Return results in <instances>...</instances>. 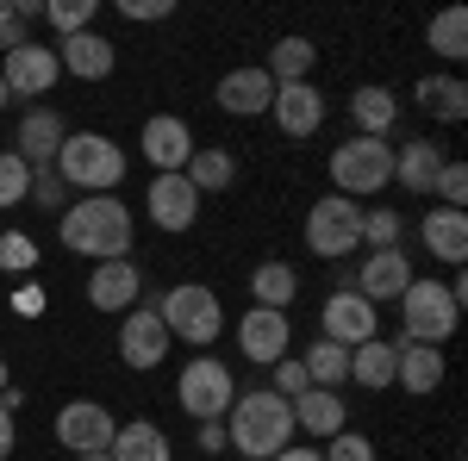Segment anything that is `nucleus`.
I'll return each mask as SVG.
<instances>
[{"instance_id":"43","label":"nucleus","mask_w":468,"mask_h":461,"mask_svg":"<svg viewBox=\"0 0 468 461\" xmlns=\"http://www.w3.org/2000/svg\"><path fill=\"white\" fill-rule=\"evenodd\" d=\"M119 13H125L132 26H156V19H169L176 6H169V0H119Z\"/></svg>"},{"instance_id":"18","label":"nucleus","mask_w":468,"mask_h":461,"mask_svg":"<svg viewBox=\"0 0 468 461\" xmlns=\"http://www.w3.org/2000/svg\"><path fill=\"white\" fill-rule=\"evenodd\" d=\"M269 119L282 125V138H313V131L324 125V94L313 88V81H288V88H275Z\"/></svg>"},{"instance_id":"42","label":"nucleus","mask_w":468,"mask_h":461,"mask_svg":"<svg viewBox=\"0 0 468 461\" xmlns=\"http://www.w3.org/2000/svg\"><path fill=\"white\" fill-rule=\"evenodd\" d=\"M306 387H313V381H306L300 355H282V361H275V387H269V393H282V399H300Z\"/></svg>"},{"instance_id":"26","label":"nucleus","mask_w":468,"mask_h":461,"mask_svg":"<svg viewBox=\"0 0 468 461\" xmlns=\"http://www.w3.org/2000/svg\"><path fill=\"white\" fill-rule=\"evenodd\" d=\"M394 368H399V337H368V343L350 350V381L368 393L394 387Z\"/></svg>"},{"instance_id":"44","label":"nucleus","mask_w":468,"mask_h":461,"mask_svg":"<svg viewBox=\"0 0 468 461\" xmlns=\"http://www.w3.org/2000/svg\"><path fill=\"white\" fill-rule=\"evenodd\" d=\"M194 449H200V456H225V449H231V436H225V418H218V424H200V430H194Z\"/></svg>"},{"instance_id":"10","label":"nucleus","mask_w":468,"mask_h":461,"mask_svg":"<svg viewBox=\"0 0 468 461\" xmlns=\"http://www.w3.org/2000/svg\"><path fill=\"white\" fill-rule=\"evenodd\" d=\"M112 430H119V418H112L101 399H69V405L57 412V443H63L69 456H107Z\"/></svg>"},{"instance_id":"13","label":"nucleus","mask_w":468,"mask_h":461,"mask_svg":"<svg viewBox=\"0 0 468 461\" xmlns=\"http://www.w3.org/2000/svg\"><path fill=\"white\" fill-rule=\"evenodd\" d=\"M324 337L331 343H344V350H356V343H368V337H381V306H368L356 287H337L331 299H324Z\"/></svg>"},{"instance_id":"6","label":"nucleus","mask_w":468,"mask_h":461,"mask_svg":"<svg viewBox=\"0 0 468 461\" xmlns=\"http://www.w3.org/2000/svg\"><path fill=\"white\" fill-rule=\"evenodd\" d=\"M394 306H399V324H406V343H431V350H443V343L456 337V324H463V306L450 299L443 281H412Z\"/></svg>"},{"instance_id":"21","label":"nucleus","mask_w":468,"mask_h":461,"mask_svg":"<svg viewBox=\"0 0 468 461\" xmlns=\"http://www.w3.org/2000/svg\"><path fill=\"white\" fill-rule=\"evenodd\" d=\"M213 100H218V112H231V119H269L275 81H269L262 69H231V75H218Z\"/></svg>"},{"instance_id":"34","label":"nucleus","mask_w":468,"mask_h":461,"mask_svg":"<svg viewBox=\"0 0 468 461\" xmlns=\"http://www.w3.org/2000/svg\"><path fill=\"white\" fill-rule=\"evenodd\" d=\"M425 44H431L443 63H463L468 57V13L463 6H443L431 26H425Z\"/></svg>"},{"instance_id":"22","label":"nucleus","mask_w":468,"mask_h":461,"mask_svg":"<svg viewBox=\"0 0 468 461\" xmlns=\"http://www.w3.org/2000/svg\"><path fill=\"white\" fill-rule=\"evenodd\" d=\"M63 138H69L63 112H50V107L26 112V119H19V162H26V169H50L57 150H63Z\"/></svg>"},{"instance_id":"41","label":"nucleus","mask_w":468,"mask_h":461,"mask_svg":"<svg viewBox=\"0 0 468 461\" xmlns=\"http://www.w3.org/2000/svg\"><path fill=\"white\" fill-rule=\"evenodd\" d=\"M431 194L443 200V206H463V200H468V169L456 162V156H450V162L437 169V187H431Z\"/></svg>"},{"instance_id":"3","label":"nucleus","mask_w":468,"mask_h":461,"mask_svg":"<svg viewBox=\"0 0 468 461\" xmlns=\"http://www.w3.org/2000/svg\"><path fill=\"white\" fill-rule=\"evenodd\" d=\"M57 181L69 194H112L125 181V150L107 138V131H69L63 150H57Z\"/></svg>"},{"instance_id":"33","label":"nucleus","mask_w":468,"mask_h":461,"mask_svg":"<svg viewBox=\"0 0 468 461\" xmlns=\"http://www.w3.org/2000/svg\"><path fill=\"white\" fill-rule=\"evenodd\" d=\"M300 368H306V381H313V387L337 393L344 381H350V350H344V343H331V337H319L313 350L300 355Z\"/></svg>"},{"instance_id":"31","label":"nucleus","mask_w":468,"mask_h":461,"mask_svg":"<svg viewBox=\"0 0 468 461\" xmlns=\"http://www.w3.org/2000/svg\"><path fill=\"white\" fill-rule=\"evenodd\" d=\"M250 299L269 306V312H288L293 299H300V275H293L288 262H256L250 268Z\"/></svg>"},{"instance_id":"24","label":"nucleus","mask_w":468,"mask_h":461,"mask_svg":"<svg viewBox=\"0 0 468 461\" xmlns=\"http://www.w3.org/2000/svg\"><path fill=\"white\" fill-rule=\"evenodd\" d=\"M350 119H356V138H388L399 125V94L388 81H368L350 94Z\"/></svg>"},{"instance_id":"17","label":"nucleus","mask_w":468,"mask_h":461,"mask_svg":"<svg viewBox=\"0 0 468 461\" xmlns=\"http://www.w3.org/2000/svg\"><path fill=\"white\" fill-rule=\"evenodd\" d=\"M412 281H419V275H412V256H406V249H368V256H362V268H356V293L368 299V306L399 299Z\"/></svg>"},{"instance_id":"40","label":"nucleus","mask_w":468,"mask_h":461,"mask_svg":"<svg viewBox=\"0 0 468 461\" xmlns=\"http://www.w3.org/2000/svg\"><path fill=\"white\" fill-rule=\"evenodd\" d=\"M0 268H13V275L37 268V244L26 237V231H6V237H0Z\"/></svg>"},{"instance_id":"52","label":"nucleus","mask_w":468,"mask_h":461,"mask_svg":"<svg viewBox=\"0 0 468 461\" xmlns=\"http://www.w3.org/2000/svg\"><path fill=\"white\" fill-rule=\"evenodd\" d=\"M69 461H112V456H69Z\"/></svg>"},{"instance_id":"5","label":"nucleus","mask_w":468,"mask_h":461,"mask_svg":"<svg viewBox=\"0 0 468 461\" xmlns=\"http://www.w3.org/2000/svg\"><path fill=\"white\" fill-rule=\"evenodd\" d=\"M394 187V143L388 138H344L331 150V194L344 200H368V194H388Z\"/></svg>"},{"instance_id":"15","label":"nucleus","mask_w":468,"mask_h":461,"mask_svg":"<svg viewBox=\"0 0 468 461\" xmlns=\"http://www.w3.org/2000/svg\"><path fill=\"white\" fill-rule=\"evenodd\" d=\"M138 299H144V275H138L132 256H119V262H94V275H88V306H94V312L125 319Z\"/></svg>"},{"instance_id":"25","label":"nucleus","mask_w":468,"mask_h":461,"mask_svg":"<svg viewBox=\"0 0 468 461\" xmlns=\"http://www.w3.org/2000/svg\"><path fill=\"white\" fill-rule=\"evenodd\" d=\"M443 162H450V156H443V143L412 138V143H399V150H394V181L406 187V194H431Z\"/></svg>"},{"instance_id":"29","label":"nucleus","mask_w":468,"mask_h":461,"mask_svg":"<svg viewBox=\"0 0 468 461\" xmlns=\"http://www.w3.org/2000/svg\"><path fill=\"white\" fill-rule=\"evenodd\" d=\"M394 387L419 393V399H431V393L443 387V350H431V343H406V337H399V368H394Z\"/></svg>"},{"instance_id":"2","label":"nucleus","mask_w":468,"mask_h":461,"mask_svg":"<svg viewBox=\"0 0 468 461\" xmlns=\"http://www.w3.org/2000/svg\"><path fill=\"white\" fill-rule=\"evenodd\" d=\"M225 436H231V449L244 461H275L293 443V405L269 387L238 393L231 412H225Z\"/></svg>"},{"instance_id":"1","label":"nucleus","mask_w":468,"mask_h":461,"mask_svg":"<svg viewBox=\"0 0 468 461\" xmlns=\"http://www.w3.org/2000/svg\"><path fill=\"white\" fill-rule=\"evenodd\" d=\"M57 237L63 249L88 256V262H119L138 249V231H132V206L119 194H81L57 213Z\"/></svg>"},{"instance_id":"39","label":"nucleus","mask_w":468,"mask_h":461,"mask_svg":"<svg viewBox=\"0 0 468 461\" xmlns=\"http://www.w3.org/2000/svg\"><path fill=\"white\" fill-rule=\"evenodd\" d=\"M32 206H44V213H63L69 206V187L57 181V169H32V194H26Z\"/></svg>"},{"instance_id":"51","label":"nucleus","mask_w":468,"mask_h":461,"mask_svg":"<svg viewBox=\"0 0 468 461\" xmlns=\"http://www.w3.org/2000/svg\"><path fill=\"white\" fill-rule=\"evenodd\" d=\"M6 100H13V94H6V81H0V112H6Z\"/></svg>"},{"instance_id":"32","label":"nucleus","mask_w":468,"mask_h":461,"mask_svg":"<svg viewBox=\"0 0 468 461\" xmlns=\"http://www.w3.org/2000/svg\"><path fill=\"white\" fill-rule=\"evenodd\" d=\"M181 175H187V187L207 200V194H225V187L238 181V156H231V150H194Z\"/></svg>"},{"instance_id":"4","label":"nucleus","mask_w":468,"mask_h":461,"mask_svg":"<svg viewBox=\"0 0 468 461\" xmlns=\"http://www.w3.org/2000/svg\"><path fill=\"white\" fill-rule=\"evenodd\" d=\"M156 319H163L169 337L194 343V350H213L218 337H225V299L207 281H181L156 299Z\"/></svg>"},{"instance_id":"35","label":"nucleus","mask_w":468,"mask_h":461,"mask_svg":"<svg viewBox=\"0 0 468 461\" xmlns=\"http://www.w3.org/2000/svg\"><path fill=\"white\" fill-rule=\"evenodd\" d=\"M94 13H101V0H44V19L57 26V37L94 32Z\"/></svg>"},{"instance_id":"11","label":"nucleus","mask_w":468,"mask_h":461,"mask_svg":"<svg viewBox=\"0 0 468 461\" xmlns=\"http://www.w3.org/2000/svg\"><path fill=\"white\" fill-rule=\"evenodd\" d=\"M169 330L156 319V306H132L125 319H119V361L132 368V374H150V368H163L169 361Z\"/></svg>"},{"instance_id":"48","label":"nucleus","mask_w":468,"mask_h":461,"mask_svg":"<svg viewBox=\"0 0 468 461\" xmlns=\"http://www.w3.org/2000/svg\"><path fill=\"white\" fill-rule=\"evenodd\" d=\"M275 461H324V456H319V449H293V443H288V449H282Z\"/></svg>"},{"instance_id":"37","label":"nucleus","mask_w":468,"mask_h":461,"mask_svg":"<svg viewBox=\"0 0 468 461\" xmlns=\"http://www.w3.org/2000/svg\"><path fill=\"white\" fill-rule=\"evenodd\" d=\"M26 194H32V169L19 162V150H0V213L26 206Z\"/></svg>"},{"instance_id":"16","label":"nucleus","mask_w":468,"mask_h":461,"mask_svg":"<svg viewBox=\"0 0 468 461\" xmlns=\"http://www.w3.org/2000/svg\"><path fill=\"white\" fill-rule=\"evenodd\" d=\"M238 350L250 355L256 368H275V361H282V355L293 350V324H288V312L250 306V312L238 319Z\"/></svg>"},{"instance_id":"45","label":"nucleus","mask_w":468,"mask_h":461,"mask_svg":"<svg viewBox=\"0 0 468 461\" xmlns=\"http://www.w3.org/2000/svg\"><path fill=\"white\" fill-rule=\"evenodd\" d=\"M19 44H32V19H19V13H13V19L0 26V57H6V50H19Z\"/></svg>"},{"instance_id":"28","label":"nucleus","mask_w":468,"mask_h":461,"mask_svg":"<svg viewBox=\"0 0 468 461\" xmlns=\"http://www.w3.org/2000/svg\"><path fill=\"white\" fill-rule=\"evenodd\" d=\"M412 100H419V112H431L437 125H463L468 119V81L463 75H425L412 88Z\"/></svg>"},{"instance_id":"30","label":"nucleus","mask_w":468,"mask_h":461,"mask_svg":"<svg viewBox=\"0 0 468 461\" xmlns=\"http://www.w3.org/2000/svg\"><path fill=\"white\" fill-rule=\"evenodd\" d=\"M313 63H319V44H313V37H300V32H288V37H275V44H269L262 75H269L275 88H288V81H313Z\"/></svg>"},{"instance_id":"38","label":"nucleus","mask_w":468,"mask_h":461,"mask_svg":"<svg viewBox=\"0 0 468 461\" xmlns=\"http://www.w3.org/2000/svg\"><path fill=\"white\" fill-rule=\"evenodd\" d=\"M319 456H324V461H381V456H375V443H368L362 430H337Z\"/></svg>"},{"instance_id":"36","label":"nucleus","mask_w":468,"mask_h":461,"mask_svg":"<svg viewBox=\"0 0 468 461\" xmlns=\"http://www.w3.org/2000/svg\"><path fill=\"white\" fill-rule=\"evenodd\" d=\"M399 231H406V218L394 206H368L362 213V244L368 249H399Z\"/></svg>"},{"instance_id":"7","label":"nucleus","mask_w":468,"mask_h":461,"mask_svg":"<svg viewBox=\"0 0 468 461\" xmlns=\"http://www.w3.org/2000/svg\"><path fill=\"white\" fill-rule=\"evenodd\" d=\"M231 399H238V387H231V368H225L218 355H194V361L181 368L176 405L194 418V424H218V418L231 412Z\"/></svg>"},{"instance_id":"27","label":"nucleus","mask_w":468,"mask_h":461,"mask_svg":"<svg viewBox=\"0 0 468 461\" xmlns=\"http://www.w3.org/2000/svg\"><path fill=\"white\" fill-rule=\"evenodd\" d=\"M112 461H176V443H169V430L150 424V418H132V424L112 430Z\"/></svg>"},{"instance_id":"8","label":"nucleus","mask_w":468,"mask_h":461,"mask_svg":"<svg viewBox=\"0 0 468 461\" xmlns=\"http://www.w3.org/2000/svg\"><path fill=\"white\" fill-rule=\"evenodd\" d=\"M306 249L319 262H344L350 249H362V206L356 200H344V194L313 200V213H306Z\"/></svg>"},{"instance_id":"47","label":"nucleus","mask_w":468,"mask_h":461,"mask_svg":"<svg viewBox=\"0 0 468 461\" xmlns=\"http://www.w3.org/2000/svg\"><path fill=\"white\" fill-rule=\"evenodd\" d=\"M19 449V436H13V412H0V461Z\"/></svg>"},{"instance_id":"50","label":"nucleus","mask_w":468,"mask_h":461,"mask_svg":"<svg viewBox=\"0 0 468 461\" xmlns=\"http://www.w3.org/2000/svg\"><path fill=\"white\" fill-rule=\"evenodd\" d=\"M6 19H13V0H0V26H6Z\"/></svg>"},{"instance_id":"19","label":"nucleus","mask_w":468,"mask_h":461,"mask_svg":"<svg viewBox=\"0 0 468 461\" xmlns=\"http://www.w3.org/2000/svg\"><path fill=\"white\" fill-rule=\"evenodd\" d=\"M57 63H63V75H75V81H107V75L119 69V44L101 37V32L57 37Z\"/></svg>"},{"instance_id":"23","label":"nucleus","mask_w":468,"mask_h":461,"mask_svg":"<svg viewBox=\"0 0 468 461\" xmlns=\"http://www.w3.org/2000/svg\"><path fill=\"white\" fill-rule=\"evenodd\" d=\"M293 405V430H306V436H319V443H331L337 430H350V405L337 399V393L324 387H306L300 399H288Z\"/></svg>"},{"instance_id":"49","label":"nucleus","mask_w":468,"mask_h":461,"mask_svg":"<svg viewBox=\"0 0 468 461\" xmlns=\"http://www.w3.org/2000/svg\"><path fill=\"white\" fill-rule=\"evenodd\" d=\"M13 387V368H6V355H0V393Z\"/></svg>"},{"instance_id":"46","label":"nucleus","mask_w":468,"mask_h":461,"mask_svg":"<svg viewBox=\"0 0 468 461\" xmlns=\"http://www.w3.org/2000/svg\"><path fill=\"white\" fill-rule=\"evenodd\" d=\"M13 312H19V319H37V312H44V287L26 281L19 293H13Z\"/></svg>"},{"instance_id":"20","label":"nucleus","mask_w":468,"mask_h":461,"mask_svg":"<svg viewBox=\"0 0 468 461\" xmlns=\"http://www.w3.org/2000/svg\"><path fill=\"white\" fill-rule=\"evenodd\" d=\"M419 237L431 249V262L463 268L468 262V206H431V213L419 218Z\"/></svg>"},{"instance_id":"9","label":"nucleus","mask_w":468,"mask_h":461,"mask_svg":"<svg viewBox=\"0 0 468 461\" xmlns=\"http://www.w3.org/2000/svg\"><path fill=\"white\" fill-rule=\"evenodd\" d=\"M0 81H6V94L13 100H37V94H50L57 81H63V63H57V44H19V50H6L0 57Z\"/></svg>"},{"instance_id":"14","label":"nucleus","mask_w":468,"mask_h":461,"mask_svg":"<svg viewBox=\"0 0 468 461\" xmlns=\"http://www.w3.org/2000/svg\"><path fill=\"white\" fill-rule=\"evenodd\" d=\"M200 194L187 187V175H156L144 187V213H150V225L156 231H169V237H181V231H194L200 225Z\"/></svg>"},{"instance_id":"12","label":"nucleus","mask_w":468,"mask_h":461,"mask_svg":"<svg viewBox=\"0 0 468 461\" xmlns=\"http://www.w3.org/2000/svg\"><path fill=\"white\" fill-rule=\"evenodd\" d=\"M138 150H144V162L156 169V175H181V169H187V156H194L200 143H194V125H187L181 112H156V119H144Z\"/></svg>"}]
</instances>
